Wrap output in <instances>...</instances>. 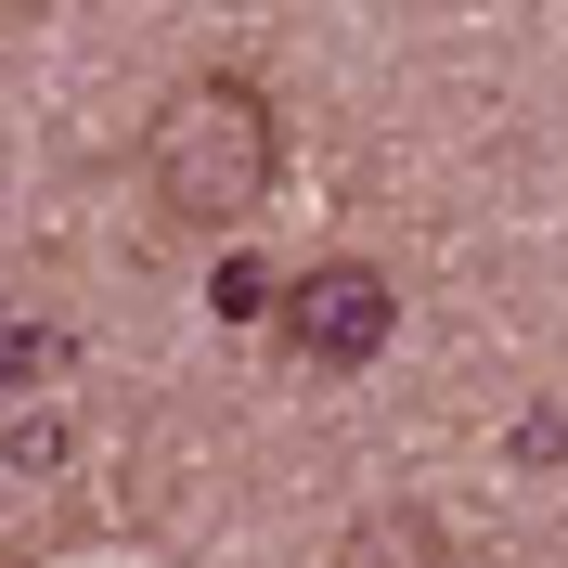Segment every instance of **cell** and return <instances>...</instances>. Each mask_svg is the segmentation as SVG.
Returning a JSON list of instances; mask_svg holds the SVG:
<instances>
[{"mask_svg":"<svg viewBox=\"0 0 568 568\" xmlns=\"http://www.w3.org/2000/svg\"><path fill=\"white\" fill-rule=\"evenodd\" d=\"M65 323H13V349H0V375H13V388H39V375H65Z\"/></svg>","mask_w":568,"mask_h":568,"instance_id":"4","label":"cell"},{"mask_svg":"<svg viewBox=\"0 0 568 568\" xmlns=\"http://www.w3.org/2000/svg\"><path fill=\"white\" fill-rule=\"evenodd\" d=\"M220 311H284V297H272V272H258V258H220Z\"/></svg>","mask_w":568,"mask_h":568,"instance_id":"5","label":"cell"},{"mask_svg":"<svg viewBox=\"0 0 568 568\" xmlns=\"http://www.w3.org/2000/svg\"><path fill=\"white\" fill-rule=\"evenodd\" d=\"M336 568H453V542H439V517H414V504H375V517L336 542Z\"/></svg>","mask_w":568,"mask_h":568,"instance_id":"3","label":"cell"},{"mask_svg":"<svg viewBox=\"0 0 568 568\" xmlns=\"http://www.w3.org/2000/svg\"><path fill=\"white\" fill-rule=\"evenodd\" d=\"M272 169H284V130H272L258 78H181L142 130V194H155L169 233H233L272 194Z\"/></svg>","mask_w":568,"mask_h":568,"instance_id":"1","label":"cell"},{"mask_svg":"<svg viewBox=\"0 0 568 568\" xmlns=\"http://www.w3.org/2000/svg\"><path fill=\"white\" fill-rule=\"evenodd\" d=\"M284 349L323 362V375H362L375 349H400V284L375 272V258H311V272L284 284Z\"/></svg>","mask_w":568,"mask_h":568,"instance_id":"2","label":"cell"}]
</instances>
